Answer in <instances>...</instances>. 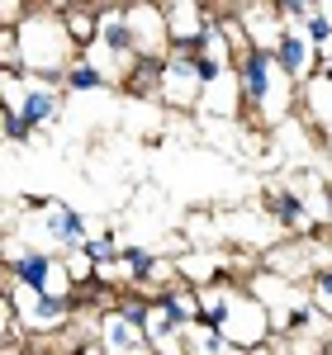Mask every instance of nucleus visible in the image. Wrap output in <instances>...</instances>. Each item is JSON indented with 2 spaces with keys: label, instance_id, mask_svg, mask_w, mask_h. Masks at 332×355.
I'll return each mask as SVG.
<instances>
[{
  "label": "nucleus",
  "instance_id": "1",
  "mask_svg": "<svg viewBox=\"0 0 332 355\" xmlns=\"http://www.w3.org/2000/svg\"><path fill=\"white\" fill-rule=\"evenodd\" d=\"M19 53H24V71L28 76H38V81H53L62 85V71H67V62L81 53L76 43H72V33L62 19H53L48 10H38V15H28L19 19Z\"/></svg>",
  "mask_w": 332,
  "mask_h": 355
},
{
  "label": "nucleus",
  "instance_id": "2",
  "mask_svg": "<svg viewBox=\"0 0 332 355\" xmlns=\"http://www.w3.org/2000/svg\"><path fill=\"white\" fill-rule=\"evenodd\" d=\"M233 76H238V90H242V105L251 114H266V119H276V81L285 76L276 67V57L271 48H261V43H247L242 53L233 57Z\"/></svg>",
  "mask_w": 332,
  "mask_h": 355
},
{
  "label": "nucleus",
  "instance_id": "3",
  "mask_svg": "<svg viewBox=\"0 0 332 355\" xmlns=\"http://www.w3.org/2000/svg\"><path fill=\"white\" fill-rule=\"evenodd\" d=\"M5 275L15 279V289H62V294H72L67 266L57 256H48V251H33V246L5 242Z\"/></svg>",
  "mask_w": 332,
  "mask_h": 355
},
{
  "label": "nucleus",
  "instance_id": "4",
  "mask_svg": "<svg viewBox=\"0 0 332 355\" xmlns=\"http://www.w3.org/2000/svg\"><path fill=\"white\" fill-rule=\"evenodd\" d=\"M10 303H15L19 327L57 331L72 313H76V289H72V294H62V289H19V294H10Z\"/></svg>",
  "mask_w": 332,
  "mask_h": 355
},
{
  "label": "nucleus",
  "instance_id": "5",
  "mask_svg": "<svg viewBox=\"0 0 332 355\" xmlns=\"http://www.w3.org/2000/svg\"><path fill=\"white\" fill-rule=\"evenodd\" d=\"M271 57H276V67L290 76V81H308V71H313V57H318V48L304 38V28L294 24H280L276 43H271Z\"/></svg>",
  "mask_w": 332,
  "mask_h": 355
},
{
  "label": "nucleus",
  "instance_id": "6",
  "mask_svg": "<svg viewBox=\"0 0 332 355\" xmlns=\"http://www.w3.org/2000/svg\"><path fill=\"white\" fill-rule=\"evenodd\" d=\"M162 15H166V38H171V48H176V53H194L199 33L209 28V19L199 15V5H194V0H162Z\"/></svg>",
  "mask_w": 332,
  "mask_h": 355
},
{
  "label": "nucleus",
  "instance_id": "7",
  "mask_svg": "<svg viewBox=\"0 0 332 355\" xmlns=\"http://www.w3.org/2000/svg\"><path fill=\"white\" fill-rule=\"evenodd\" d=\"M162 95L166 105H199V76L190 67V53L162 57Z\"/></svg>",
  "mask_w": 332,
  "mask_h": 355
},
{
  "label": "nucleus",
  "instance_id": "8",
  "mask_svg": "<svg viewBox=\"0 0 332 355\" xmlns=\"http://www.w3.org/2000/svg\"><path fill=\"white\" fill-rule=\"evenodd\" d=\"M15 110L24 114L33 128H48V123L62 119V90H57L53 81H38V76H33V85H28L24 95H15Z\"/></svg>",
  "mask_w": 332,
  "mask_h": 355
},
{
  "label": "nucleus",
  "instance_id": "9",
  "mask_svg": "<svg viewBox=\"0 0 332 355\" xmlns=\"http://www.w3.org/2000/svg\"><path fill=\"white\" fill-rule=\"evenodd\" d=\"M95 43L110 53L114 67L138 57V48H133V28H128V15H124V10H114V15H105V19H100V33H95ZM119 71H124V67H119Z\"/></svg>",
  "mask_w": 332,
  "mask_h": 355
},
{
  "label": "nucleus",
  "instance_id": "10",
  "mask_svg": "<svg viewBox=\"0 0 332 355\" xmlns=\"http://www.w3.org/2000/svg\"><path fill=\"white\" fill-rule=\"evenodd\" d=\"M100 351L124 355V351H152V346H147V336H142L138 322H128L119 308H110V318L100 322Z\"/></svg>",
  "mask_w": 332,
  "mask_h": 355
},
{
  "label": "nucleus",
  "instance_id": "11",
  "mask_svg": "<svg viewBox=\"0 0 332 355\" xmlns=\"http://www.w3.org/2000/svg\"><path fill=\"white\" fill-rule=\"evenodd\" d=\"M43 232L53 237L57 246H81L85 242V218L76 209H67V204H43Z\"/></svg>",
  "mask_w": 332,
  "mask_h": 355
},
{
  "label": "nucleus",
  "instance_id": "12",
  "mask_svg": "<svg viewBox=\"0 0 332 355\" xmlns=\"http://www.w3.org/2000/svg\"><path fill=\"white\" fill-rule=\"evenodd\" d=\"M266 214H271L280 227H290V232H299V227H304V218H308L304 199H299L294 190H271V194H266Z\"/></svg>",
  "mask_w": 332,
  "mask_h": 355
},
{
  "label": "nucleus",
  "instance_id": "13",
  "mask_svg": "<svg viewBox=\"0 0 332 355\" xmlns=\"http://www.w3.org/2000/svg\"><path fill=\"white\" fill-rule=\"evenodd\" d=\"M119 270L128 275V284H152V270H157V256L147 251V246L138 242H128V246H119Z\"/></svg>",
  "mask_w": 332,
  "mask_h": 355
},
{
  "label": "nucleus",
  "instance_id": "14",
  "mask_svg": "<svg viewBox=\"0 0 332 355\" xmlns=\"http://www.w3.org/2000/svg\"><path fill=\"white\" fill-rule=\"evenodd\" d=\"M62 85H67V90H100V85H110V71L95 67L90 57H72L67 71H62Z\"/></svg>",
  "mask_w": 332,
  "mask_h": 355
},
{
  "label": "nucleus",
  "instance_id": "15",
  "mask_svg": "<svg viewBox=\"0 0 332 355\" xmlns=\"http://www.w3.org/2000/svg\"><path fill=\"white\" fill-rule=\"evenodd\" d=\"M76 251L95 266V275H105L110 266H119V237H110V232H105V237H90V232H85V242L76 246Z\"/></svg>",
  "mask_w": 332,
  "mask_h": 355
},
{
  "label": "nucleus",
  "instance_id": "16",
  "mask_svg": "<svg viewBox=\"0 0 332 355\" xmlns=\"http://www.w3.org/2000/svg\"><path fill=\"white\" fill-rule=\"evenodd\" d=\"M299 28H304V38L318 48V53H332V15L318 5V10H308L304 19H299Z\"/></svg>",
  "mask_w": 332,
  "mask_h": 355
},
{
  "label": "nucleus",
  "instance_id": "17",
  "mask_svg": "<svg viewBox=\"0 0 332 355\" xmlns=\"http://www.w3.org/2000/svg\"><path fill=\"white\" fill-rule=\"evenodd\" d=\"M62 24H67V33H72V43H76V48H90V43H95V33H100V19H95L90 10H81V5H76V10H67V19H62Z\"/></svg>",
  "mask_w": 332,
  "mask_h": 355
},
{
  "label": "nucleus",
  "instance_id": "18",
  "mask_svg": "<svg viewBox=\"0 0 332 355\" xmlns=\"http://www.w3.org/2000/svg\"><path fill=\"white\" fill-rule=\"evenodd\" d=\"M33 133H38V128H33L15 105H0V137H5V142H28Z\"/></svg>",
  "mask_w": 332,
  "mask_h": 355
},
{
  "label": "nucleus",
  "instance_id": "19",
  "mask_svg": "<svg viewBox=\"0 0 332 355\" xmlns=\"http://www.w3.org/2000/svg\"><path fill=\"white\" fill-rule=\"evenodd\" d=\"M313 289H318L323 303H332V266H318V270H313Z\"/></svg>",
  "mask_w": 332,
  "mask_h": 355
},
{
  "label": "nucleus",
  "instance_id": "20",
  "mask_svg": "<svg viewBox=\"0 0 332 355\" xmlns=\"http://www.w3.org/2000/svg\"><path fill=\"white\" fill-rule=\"evenodd\" d=\"M24 19V0H0V24H19Z\"/></svg>",
  "mask_w": 332,
  "mask_h": 355
},
{
  "label": "nucleus",
  "instance_id": "21",
  "mask_svg": "<svg viewBox=\"0 0 332 355\" xmlns=\"http://www.w3.org/2000/svg\"><path fill=\"white\" fill-rule=\"evenodd\" d=\"M308 322H313V308H304V303H299V308H294V313L285 318V327H290V331H304Z\"/></svg>",
  "mask_w": 332,
  "mask_h": 355
},
{
  "label": "nucleus",
  "instance_id": "22",
  "mask_svg": "<svg viewBox=\"0 0 332 355\" xmlns=\"http://www.w3.org/2000/svg\"><path fill=\"white\" fill-rule=\"evenodd\" d=\"M328 204H332V185H328Z\"/></svg>",
  "mask_w": 332,
  "mask_h": 355
}]
</instances>
